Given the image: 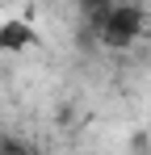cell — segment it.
<instances>
[{
  "label": "cell",
  "instance_id": "cell-1",
  "mask_svg": "<svg viewBox=\"0 0 151 155\" xmlns=\"http://www.w3.org/2000/svg\"><path fill=\"white\" fill-rule=\"evenodd\" d=\"M143 34V13L134 4H109L101 17V42L105 46H130Z\"/></svg>",
  "mask_w": 151,
  "mask_h": 155
},
{
  "label": "cell",
  "instance_id": "cell-2",
  "mask_svg": "<svg viewBox=\"0 0 151 155\" xmlns=\"http://www.w3.org/2000/svg\"><path fill=\"white\" fill-rule=\"evenodd\" d=\"M38 42V29L29 25L25 17H4L0 21V51L4 54H21Z\"/></svg>",
  "mask_w": 151,
  "mask_h": 155
}]
</instances>
